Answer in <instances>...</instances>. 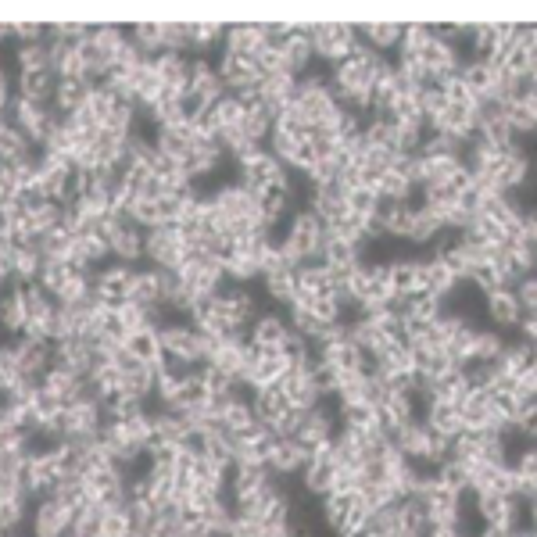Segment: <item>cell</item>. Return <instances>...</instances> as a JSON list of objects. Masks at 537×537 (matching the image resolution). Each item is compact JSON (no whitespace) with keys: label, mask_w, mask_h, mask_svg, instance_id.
<instances>
[{"label":"cell","mask_w":537,"mask_h":537,"mask_svg":"<svg viewBox=\"0 0 537 537\" xmlns=\"http://www.w3.org/2000/svg\"><path fill=\"white\" fill-rule=\"evenodd\" d=\"M273 473L269 466H248V462H240V466L230 469V495L233 502H248V498L262 495L265 487L273 484Z\"/></svg>","instance_id":"19"},{"label":"cell","mask_w":537,"mask_h":537,"mask_svg":"<svg viewBox=\"0 0 537 537\" xmlns=\"http://www.w3.org/2000/svg\"><path fill=\"white\" fill-rule=\"evenodd\" d=\"M312 455L301 448L294 437H276V448L269 455V473L273 477H301Z\"/></svg>","instance_id":"21"},{"label":"cell","mask_w":537,"mask_h":537,"mask_svg":"<svg viewBox=\"0 0 537 537\" xmlns=\"http://www.w3.org/2000/svg\"><path fill=\"white\" fill-rule=\"evenodd\" d=\"M294 187H273V190H265L262 194V219L265 226L273 230V226H280V222H290L294 219Z\"/></svg>","instance_id":"29"},{"label":"cell","mask_w":537,"mask_h":537,"mask_svg":"<svg viewBox=\"0 0 537 537\" xmlns=\"http://www.w3.org/2000/svg\"><path fill=\"white\" fill-rule=\"evenodd\" d=\"M237 179L244 187L255 190V194H265V190H273V187H294L290 169L269 151V147H258V151L237 158Z\"/></svg>","instance_id":"2"},{"label":"cell","mask_w":537,"mask_h":537,"mask_svg":"<svg viewBox=\"0 0 537 537\" xmlns=\"http://www.w3.org/2000/svg\"><path fill=\"white\" fill-rule=\"evenodd\" d=\"M15 355H18V366H22V376L40 384L47 369L54 366V344L51 341H36V337H15Z\"/></svg>","instance_id":"13"},{"label":"cell","mask_w":537,"mask_h":537,"mask_svg":"<svg viewBox=\"0 0 537 537\" xmlns=\"http://www.w3.org/2000/svg\"><path fill=\"white\" fill-rule=\"evenodd\" d=\"M512 387H516V398L523 401V409H527V405H534V401H537V366H530Z\"/></svg>","instance_id":"48"},{"label":"cell","mask_w":537,"mask_h":537,"mask_svg":"<svg viewBox=\"0 0 537 537\" xmlns=\"http://www.w3.org/2000/svg\"><path fill=\"white\" fill-rule=\"evenodd\" d=\"M283 58H287V72L294 79L308 76L312 61H316V51H312V26H290V36L280 43Z\"/></svg>","instance_id":"18"},{"label":"cell","mask_w":537,"mask_h":537,"mask_svg":"<svg viewBox=\"0 0 537 537\" xmlns=\"http://www.w3.org/2000/svg\"><path fill=\"white\" fill-rule=\"evenodd\" d=\"M484 312L495 330H520L523 323V305L516 298V287H502L484 294Z\"/></svg>","instance_id":"15"},{"label":"cell","mask_w":537,"mask_h":537,"mask_svg":"<svg viewBox=\"0 0 537 537\" xmlns=\"http://www.w3.org/2000/svg\"><path fill=\"white\" fill-rule=\"evenodd\" d=\"M126 348L144 362V366H162L165 362V348H162V333L158 330H140L126 341Z\"/></svg>","instance_id":"38"},{"label":"cell","mask_w":537,"mask_h":537,"mask_svg":"<svg viewBox=\"0 0 537 537\" xmlns=\"http://www.w3.org/2000/svg\"><path fill=\"white\" fill-rule=\"evenodd\" d=\"M58 83L61 79L54 72H26V76H15V94L36 104H54Z\"/></svg>","instance_id":"27"},{"label":"cell","mask_w":537,"mask_h":537,"mask_svg":"<svg viewBox=\"0 0 537 537\" xmlns=\"http://www.w3.org/2000/svg\"><path fill=\"white\" fill-rule=\"evenodd\" d=\"M280 391L287 394V401L294 405L298 412H312V409H319L323 405V387L316 384V373H305V369H290L287 376H283V384H280Z\"/></svg>","instance_id":"14"},{"label":"cell","mask_w":537,"mask_h":537,"mask_svg":"<svg viewBox=\"0 0 537 537\" xmlns=\"http://www.w3.org/2000/svg\"><path fill=\"white\" fill-rule=\"evenodd\" d=\"M308 208L319 215L323 222H337L344 215H351L348 208V190L341 183H330V187H312L308 190Z\"/></svg>","instance_id":"22"},{"label":"cell","mask_w":537,"mask_h":537,"mask_svg":"<svg viewBox=\"0 0 537 537\" xmlns=\"http://www.w3.org/2000/svg\"><path fill=\"white\" fill-rule=\"evenodd\" d=\"M516 480H520V498L523 502H537V441H527L512 459Z\"/></svg>","instance_id":"32"},{"label":"cell","mask_w":537,"mask_h":537,"mask_svg":"<svg viewBox=\"0 0 537 537\" xmlns=\"http://www.w3.org/2000/svg\"><path fill=\"white\" fill-rule=\"evenodd\" d=\"M401 158H405V154H401ZM412 190H416V183H412L405 169H391L387 176L376 179V194L384 197V201H409Z\"/></svg>","instance_id":"40"},{"label":"cell","mask_w":537,"mask_h":537,"mask_svg":"<svg viewBox=\"0 0 537 537\" xmlns=\"http://www.w3.org/2000/svg\"><path fill=\"white\" fill-rule=\"evenodd\" d=\"M4 122H15L36 147H43V140L51 137V129L61 122L58 108L54 104H36V101H26V97H18L4 108Z\"/></svg>","instance_id":"4"},{"label":"cell","mask_w":537,"mask_h":537,"mask_svg":"<svg viewBox=\"0 0 537 537\" xmlns=\"http://www.w3.org/2000/svg\"><path fill=\"white\" fill-rule=\"evenodd\" d=\"M441 237H444L441 215L430 212V208H423V205H416V222H412L409 244H437Z\"/></svg>","instance_id":"39"},{"label":"cell","mask_w":537,"mask_h":537,"mask_svg":"<svg viewBox=\"0 0 537 537\" xmlns=\"http://www.w3.org/2000/svg\"><path fill=\"white\" fill-rule=\"evenodd\" d=\"M348 208H351V215H362V219H376V215H380V208H384V197L376 194V187L348 190Z\"/></svg>","instance_id":"43"},{"label":"cell","mask_w":537,"mask_h":537,"mask_svg":"<svg viewBox=\"0 0 537 537\" xmlns=\"http://www.w3.org/2000/svg\"><path fill=\"white\" fill-rule=\"evenodd\" d=\"M423 423L430 430H437L441 437L455 441V437L466 434V419H462V409L455 405H444V401H427V409H423Z\"/></svg>","instance_id":"24"},{"label":"cell","mask_w":537,"mask_h":537,"mask_svg":"<svg viewBox=\"0 0 537 537\" xmlns=\"http://www.w3.org/2000/svg\"><path fill=\"white\" fill-rule=\"evenodd\" d=\"M133 269L137 265L126 262H108L94 273V298L101 305H126L129 301V283H133Z\"/></svg>","instance_id":"10"},{"label":"cell","mask_w":537,"mask_h":537,"mask_svg":"<svg viewBox=\"0 0 537 537\" xmlns=\"http://www.w3.org/2000/svg\"><path fill=\"white\" fill-rule=\"evenodd\" d=\"M358 47V29L348 22H323V26H312V51L326 65H341L344 58H351V51Z\"/></svg>","instance_id":"6"},{"label":"cell","mask_w":537,"mask_h":537,"mask_svg":"<svg viewBox=\"0 0 537 537\" xmlns=\"http://www.w3.org/2000/svg\"><path fill=\"white\" fill-rule=\"evenodd\" d=\"M462 79H466V86L477 94V101H491L498 90V69L491 65V61L469 58L466 65H462Z\"/></svg>","instance_id":"30"},{"label":"cell","mask_w":537,"mask_h":537,"mask_svg":"<svg viewBox=\"0 0 537 537\" xmlns=\"http://www.w3.org/2000/svg\"><path fill=\"white\" fill-rule=\"evenodd\" d=\"M104 233H108L115 262L137 265L147 258V230H140L137 222H129L126 215H104Z\"/></svg>","instance_id":"5"},{"label":"cell","mask_w":537,"mask_h":537,"mask_svg":"<svg viewBox=\"0 0 537 537\" xmlns=\"http://www.w3.org/2000/svg\"><path fill=\"white\" fill-rule=\"evenodd\" d=\"M516 434H520L523 441H537V401L523 409L520 423H516Z\"/></svg>","instance_id":"49"},{"label":"cell","mask_w":537,"mask_h":537,"mask_svg":"<svg viewBox=\"0 0 537 537\" xmlns=\"http://www.w3.org/2000/svg\"><path fill=\"white\" fill-rule=\"evenodd\" d=\"M401 36H405V26H398V22H369V26L358 29V40L373 47V51H380L384 58L387 51H398Z\"/></svg>","instance_id":"33"},{"label":"cell","mask_w":537,"mask_h":537,"mask_svg":"<svg viewBox=\"0 0 537 537\" xmlns=\"http://www.w3.org/2000/svg\"><path fill=\"white\" fill-rule=\"evenodd\" d=\"M0 319H4V330L11 333V341L26 333L29 312H26V298H22V287H11L0 301Z\"/></svg>","instance_id":"36"},{"label":"cell","mask_w":537,"mask_h":537,"mask_svg":"<svg viewBox=\"0 0 537 537\" xmlns=\"http://www.w3.org/2000/svg\"><path fill=\"white\" fill-rule=\"evenodd\" d=\"M15 65H18V76H26V72H54L51 40L22 43V47H15Z\"/></svg>","instance_id":"34"},{"label":"cell","mask_w":537,"mask_h":537,"mask_svg":"<svg viewBox=\"0 0 537 537\" xmlns=\"http://www.w3.org/2000/svg\"><path fill=\"white\" fill-rule=\"evenodd\" d=\"M294 273H298V269H294ZM294 273L262 276L265 298L273 301V305H283V308H294V305H298V276H294Z\"/></svg>","instance_id":"37"},{"label":"cell","mask_w":537,"mask_h":537,"mask_svg":"<svg viewBox=\"0 0 537 537\" xmlns=\"http://www.w3.org/2000/svg\"><path fill=\"white\" fill-rule=\"evenodd\" d=\"M162 348L165 358L183 362V366H205L208 362V337L190 323H162Z\"/></svg>","instance_id":"3"},{"label":"cell","mask_w":537,"mask_h":537,"mask_svg":"<svg viewBox=\"0 0 537 537\" xmlns=\"http://www.w3.org/2000/svg\"><path fill=\"white\" fill-rule=\"evenodd\" d=\"M290 341H294V326H290V319L280 316V312H262V316L251 323V344H258V348L283 351Z\"/></svg>","instance_id":"16"},{"label":"cell","mask_w":537,"mask_h":537,"mask_svg":"<svg viewBox=\"0 0 537 537\" xmlns=\"http://www.w3.org/2000/svg\"><path fill=\"white\" fill-rule=\"evenodd\" d=\"M523 233L537 244V208H527V219H523Z\"/></svg>","instance_id":"51"},{"label":"cell","mask_w":537,"mask_h":537,"mask_svg":"<svg viewBox=\"0 0 537 537\" xmlns=\"http://www.w3.org/2000/svg\"><path fill=\"white\" fill-rule=\"evenodd\" d=\"M387 273H391V287L398 298L423 294V262H416V258H394V262H387Z\"/></svg>","instance_id":"25"},{"label":"cell","mask_w":537,"mask_h":537,"mask_svg":"<svg viewBox=\"0 0 537 537\" xmlns=\"http://www.w3.org/2000/svg\"><path fill=\"white\" fill-rule=\"evenodd\" d=\"M129 301H137L144 308H162V273L158 269H133V283H129Z\"/></svg>","instance_id":"28"},{"label":"cell","mask_w":537,"mask_h":537,"mask_svg":"<svg viewBox=\"0 0 537 537\" xmlns=\"http://www.w3.org/2000/svg\"><path fill=\"white\" fill-rule=\"evenodd\" d=\"M534 355H537V348H534Z\"/></svg>","instance_id":"53"},{"label":"cell","mask_w":537,"mask_h":537,"mask_svg":"<svg viewBox=\"0 0 537 537\" xmlns=\"http://www.w3.org/2000/svg\"><path fill=\"white\" fill-rule=\"evenodd\" d=\"M133 534H137V523H133L129 505L104 512V537H133Z\"/></svg>","instance_id":"45"},{"label":"cell","mask_w":537,"mask_h":537,"mask_svg":"<svg viewBox=\"0 0 537 537\" xmlns=\"http://www.w3.org/2000/svg\"><path fill=\"white\" fill-rule=\"evenodd\" d=\"M33 140L15 126V122H4V162H22V158H33Z\"/></svg>","instance_id":"42"},{"label":"cell","mask_w":537,"mask_h":537,"mask_svg":"<svg viewBox=\"0 0 537 537\" xmlns=\"http://www.w3.org/2000/svg\"><path fill=\"white\" fill-rule=\"evenodd\" d=\"M337 469H341V462H337L333 444L319 448V452L308 459L305 473H301V487H305V495H316V498L333 495V484H337Z\"/></svg>","instance_id":"11"},{"label":"cell","mask_w":537,"mask_h":537,"mask_svg":"<svg viewBox=\"0 0 537 537\" xmlns=\"http://www.w3.org/2000/svg\"><path fill=\"white\" fill-rule=\"evenodd\" d=\"M520 333H523V341H527L530 348H537V316H523Z\"/></svg>","instance_id":"50"},{"label":"cell","mask_w":537,"mask_h":537,"mask_svg":"<svg viewBox=\"0 0 537 537\" xmlns=\"http://www.w3.org/2000/svg\"><path fill=\"white\" fill-rule=\"evenodd\" d=\"M462 283L466 280H462L441 255H430L427 262H423V294H430V298H437V301L455 298Z\"/></svg>","instance_id":"17"},{"label":"cell","mask_w":537,"mask_h":537,"mask_svg":"<svg viewBox=\"0 0 537 537\" xmlns=\"http://www.w3.org/2000/svg\"><path fill=\"white\" fill-rule=\"evenodd\" d=\"M380 222H384L387 237L409 240L412 222H416V205H409V201H384V208H380Z\"/></svg>","instance_id":"31"},{"label":"cell","mask_w":537,"mask_h":537,"mask_svg":"<svg viewBox=\"0 0 537 537\" xmlns=\"http://www.w3.org/2000/svg\"><path fill=\"white\" fill-rule=\"evenodd\" d=\"M265 47H269V40H265V26H251V22H244V26H230L226 29V43H222V51L237 54V58H251V61H255Z\"/></svg>","instance_id":"23"},{"label":"cell","mask_w":537,"mask_h":537,"mask_svg":"<svg viewBox=\"0 0 537 537\" xmlns=\"http://www.w3.org/2000/svg\"><path fill=\"white\" fill-rule=\"evenodd\" d=\"M72 523H76V509L65 498L51 495L33 505L29 527H33V537H65L72 530Z\"/></svg>","instance_id":"8"},{"label":"cell","mask_w":537,"mask_h":537,"mask_svg":"<svg viewBox=\"0 0 537 537\" xmlns=\"http://www.w3.org/2000/svg\"><path fill=\"white\" fill-rule=\"evenodd\" d=\"M90 94H94V83H90V79H61L58 97H54V108H58V115L65 119V115H72V111L83 108V104L90 101Z\"/></svg>","instance_id":"35"},{"label":"cell","mask_w":537,"mask_h":537,"mask_svg":"<svg viewBox=\"0 0 537 537\" xmlns=\"http://www.w3.org/2000/svg\"><path fill=\"white\" fill-rule=\"evenodd\" d=\"M337 412L330 409V405H319V409H312V412H305V419H301V427H298V434H294V441L305 448L308 455H316L319 448H326V444H333L337 441Z\"/></svg>","instance_id":"9"},{"label":"cell","mask_w":537,"mask_h":537,"mask_svg":"<svg viewBox=\"0 0 537 537\" xmlns=\"http://www.w3.org/2000/svg\"><path fill=\"white\" fill-rule=\"evenodd\" d=\"M251 405H255L258 423H265V427L273 430V434L280 430L283 419L294 412V405H290L287 394H283L280 387H262V391H251Z\"/></svg>","instance_id":"20"},{"label":"cell","mask_w":537,"mask_h":537,"mask_svg":"<svg viewBox=\"0 0 537 537\" xmlns=\"http://www.w3.org/2000/svg\"><path fill=\"white\" fill-rule=\"evenodd\" d=\"M430 40H434V26H423V22H412V26H405V36H401V47H398V51H405V54H419Z\"/></svg>","instance_id":"46"},{"label":"cell","mask_w":537,"mask_h":537,"mask_svg":"<svg viewBox=\"0 0 537 537\" xmlns=\"http://www.w3.org/2000/svg\"><path fill=\"white\" fill-rule=\"evenodd\" d=\"M298 305H308V301H323V298H341L344 283L326 269L323 262L301 265L298 273Z\"/></svg>","instance_id":"12"},{"label":"cell","mask_w":537,"mask_h":537,"mask_svg":"<svg viewBox=\"0 0 537 537\" xmlns=\"http://www.w3.org/2000/svg\"><path fill=\"white\" fill-rule=\"evenodd\" d=\"M215 43H226L222 26H187V51H194V58H205V51H215Z\"/></svg>","instance_id":"41"},{"label":"cell","mask_w":537,"mask_h":537,"mask_svg":"<svg viewBox=\"0 0 537 537\" xmlns=\"http://www.w3.org/2000/svg\"><path fill=\"white\" fill-rule=\"evenodd\" d=\"M183 255H187V240H183L179 222H165V226L147 233V262H151V269L179 273L183 269Z\"/></svg>","instance_id":"7"},{"label":"cell","mask_w":537,"mask_h":537,"mask_svg":"<svg viewBox=\"0 0 537 537\" xmlns=\"http://www.w3.org/2000/svg\"><path fill=\"white\" fill-rule=\"evenodd\" d=\"M280 248H283V255L294 262V269H301V265H312V262H323L326 222L319 219L312 208H298V212H294V219L287 222V230H283Z\"/></svg>","instance_id":"1"},{"label":"cell","mask_w":537,"mask_h":537,"mask_svg":"<svg viewBox=\"0 0 537 537\" xmlns=\"http://www.w3.org/2000/svg\"><path fill=\"white\" fill-rule=\"evenodd\" d=\"M516 298H520V305H523V316H537V273L523 276V280L516 283Z\"/></svg>","instance_id":"47"},{"label":"cell","mask_w":537,"mask_h":537,"mask_svg":"<svg viewBox=\"0 0 537 537\" xmlns=\"http://www.w3.org/2000/svg\"><path fill=\"white\" fill-rule=\"evenodd\" d=\"M4 537H22V534H18V530H11V534H4Z\"/></svg>","instance_id":"52"},{"label":"cell","mask_w":537,"mask_h":537,"mask_svg":"<svg viewBox=\"0 0 537 537\" xmlns=\"http://www.w3.org/2000/svg\"><path fill=\"white\" fill-rule=\"evenodd\" d=\"M505 119H509V126H512V133H516V137H527V133H537V111H534V108H527V104H523L520 97L505 104Z\"/></svg>","instance_id":"44"},{"label":"cell","mask_w":537,"mask_h":537,"mask_svg":"<svg viewBox=\"0 0 537 537\" xmlns=\"http://www.w3.org/2000/svg\"><path fill=\"white\" fill-rule=\"evenodd\" d=\"M530 366H537V355H534V348H530L527 341L505 344V351L498 355V362H495L498 376H502V380H512V384H516V380H520Z\"/></svg>","instance_id":"26"}]
</instances>
